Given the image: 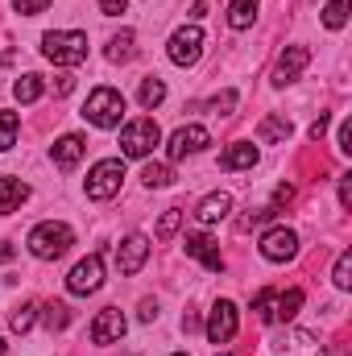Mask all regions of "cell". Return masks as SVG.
<instances>
[{
	"label": "cell",
	"mask_w": 352,
	"mask_h": 356,
	"mask_svg": "<svg viewBox=\"0 0 352 356\" xmlns=\"http://www.w3.org/2000/svg\"><path fill=\"white\" fill-rule=\"evenodd\" d=\"M294 133V124L286 120V116H265L262 124H257V137H262L265 145H278V141H286Z\"/></svg>",
	"instance_id": "cell-21"
},
{
	"label": "cell",
	"mask_w": 352,
	"mask_h": 356,
	"mask_svg": "<svg viewBox=\"0 0 352 356\" xmlns=\"http://www.w3.org/2000/svg\"><path fill=\"white\" fill-rule=\"evenodd\" d=\"M199 54H203V29H199V25H182L175 38H170V63L195 67Z\"/></svg>",
	"instance_id": "cell-8"
},
{
	"label": "cell",
	"mask_w": 352,
	"mask_h": 356,
	"mask_svg": "<svg viewBox=\"0 0 352 356\" xmlns=\"http://www.w3.org/2000/svg\"><path fill=\"white\" fill-rule=\"evenodd\" d=\"M42 91H46V83H42V75H33V71H29V75H21V79L13 83V95H17L21 104H33Z\"/></svg>",
	"instance_id": "cell-25"
},
{
	"label": "cell",
	"mask_w": 352,
	"mask_h": 356,
	"mask_svg": "<svg viewBox=\"0 0 352 356\" xmlns=\"http://www.w3.org/2000/svg\"><path fill=\"white\" fill-rule=\"evenodd\" d=\"M125 8H129V0H99V13L104 17H120Z\"/></svg>",
	"instance_id": "cell-37"
},
{
	"label": "cell",
	"mask_w": 352,
	"mask_h": 356,
	"mask_svg": "<svg viewBox=\"0 0 352 356\" xmlns=\"http://www.w3.org/2000/svg\"><path fill=\"white\" fill-rule=\"evenodd\" d=\"M0 356H4V340H0Z\"/></svg>",
	"instance_id": "cell-43"
},
{
	"label": "cell",
	"mask_w": 352,
	"mask_h": 356,
	"mask_svg": "<svg viewBox=\"0 0 352 356\" xmlns=\"http://www.w3.org/2000/svg\"><path fill=\"white\" fill-rule=\"evenodd\" d=\"M145 257H150V241L137 236V232L116 245V266H120V273H137V269L145 266Z\"/></svg>",
	"instance_id": "cell-13"
},
{
	"label": "cell",
	"mask_w": 352,
	"mask_h": 356,
	"mask_svg": "<svg viewBox=\"0 0 352 356\" xmlns=\"http://www.w3.org/2000/svg\"><path fill=\"white\" fill-rule=\"evenodd\" d=\"M232 211V195H224V191H216V195H207L199 207H195V216H199V224H216V220H224Z\"/></svg>",
	"instance_id": "cell-18"
},
{
	"label": "cell",
	"mask_w": 352,
	"mask_h": 356,
	"mask_svg": "<svg viewBox=\"0 0 352 356\" xmlns=\"http://www.w3.org/2000/svg\"><path fill=\"white\" fill-rule=\"evenodd\" d=\"M133 42H137L133 29H120V33L108 42V63H129V58H133Z\"/></svg>",
	"instance_id": "cell-24"
},
{
	"label": "cell",
	"mask_w": 352,
	"mask_h": 356,
	"mask_svg": "<svg viewBox=\"0 0 352 356\" xmlns=\"http://www.w3.org/2000/svg\"><path fill=\"white\" fill-rule=\"evenodd\" d=\"M253 162H257V145H249V141H237L220 154V170H249Z\"/></svg>",
	"instance_id": "cell-17"
},
{
	"label": "cell",
	"mask_w": 352,
	"mask_h": 356,
	"mask_svg": "<svg viewBox=\"0 0 352 356\" xmlns=\"http://www.w3.org/2000/svg\"><path fill=\"white\" fill-rule=\"evenodd\" d=\"M336 145H340V154H352V124H349V120L340 124V133H336Z\"/></svg>",
	"instance_id": "cell-38"
},
{
	"label": "cell",
	"mask_w": 352,
	"mask_h": 356,
	"mask_svg": "<svg viewBox=\"0 0 352 356\" xmlns=\"http://www.w3.org/2000/svg\"><path fill=\"white\" fill-rule=\"evenodd\" d=\"M154 315H158V302H154V298H145V302H141V319H145V323H150V319H154Z\"/></svg>",
	"instance_id": "cell-41"
},
{
	"label": "cell",
	"mask_w": 352,
	"mask_h": 356,
	"mask_svg": "<svg viewBox=\"0 0 352 356\" xmlns=\"http://www.w3.org/2000/svg\"><path fill=\"white\" fill-rule=\"evenodd\" d=\"M42 311H46V332H50V336L71 323V307H67V302H46Z\"/></svg>",
	"instance_id": "cell-26"
},
{
	"label": "cell",
	"mask_w": 352,
	"mask_h": 356,
	"mask_svg": "<svg viewBox=\"0 0 352 356\" xmlns=\"http://www.w3.org/2000/svg\"><path fill=\"white\" fill-rule=\"evenodd\" d=\"M71 245H75V232L67 224H54V220H46V224H38L29 232V253L38 261H58Z\"/></svg>",
	"instance_id": "cell-2"
},
{
	"label": "cell",
	"mask_w": 352,
	"mask_h": 356,
	"mask_svg": "<svg viewBox=\"0 0 352 356\" xmlns=\"http://www.w3.org/2000/svg\"><path fill=\"white\" fill-rule=\"evenodd\" d=\"M13 8H17L21 17H38V13L50 8V0H13Z\"/></svg>",
	"instance_id": "cell-34"
},
{
	"label": "cell",
	"mask_w": 352,
	"mask_h": 356,
	"mask_svg": "<svg viewBox=\"0 0 352 356\" xmlns=\"http://www.w3.org/2000/svg\"><path fill=\"white\" fill-rule=\"evenodd\" d=\"M232 108H237V91H224V95L211 99V112H216V116H228Z\"/></svg>",
	"instance_id": "cell-35"
},
{
	"label": "cell",
	"mask_w": 352,
	"mask_h": 356,
	"mask_svg": "<svg viewBox=\"0 0 352 356\" xmlns=\"http://www.w3.org/2000/svg\"><path fill=\"white\" fill-rule=\"evenodd\" d=\"M232 336H237V307L228 298H220L211 307V319H207V340L211 344H228Z\"/></svg>",
	"instance_id": "cell-11"
},
{
	"label": "cell",
	"mask_w": 352,
	"mask_h": 356,
	"mask_svg": "<svg viewBox=\"0 0 352 356\" xmlns=\"http://www.w3.org/2000/svg\"><path fill=\"white\" fill-rule=\"evenodd\" d=\"M220 356H228V353H220Z\"/></svg>",
	"instance_id": "cell-45"
},
{
	"label": "cell",
	"mask_w": 352,
	"mask_h": 356,
	"mask_svg": "<svg viewBox=\"0 0 352 356\" xmlns=\"http://www.w3.org/2000/svg\"><path fill=\"white\" fill-rule=\"evenodd\" d=\"M307 63H311V50H307V46H286L282 58H278V67H273V83H278V88L294 83V79L303 75Z\"/></svg>",
	"instance_id": "cell-12"
},
{
	"label": "cell",
	"mask_w": 352,
	"mask_h": 356,
	"mask_svg": "<svg viewBox=\"0 0 352 356\" xmlns=\"http://www.w3.org/2000/svg\"><path fill=\"white\" fill-rule=\"evenodd\" d=\"M120 182H125V162L120 158H104V162H95L88 175V195L95 203H104V199H112L116 191H120Z\"/></svg>",
	"instance_id": "cell-5"
},
{
	"label": "cell",
	"mask_w": 352,
	"mask_h": 356,
	"mask_svg": "<svg viewBox=\"0 0 352 356\" xmlns=\"http://www.w3.org/2000/svg\"><path fill=\"white\" fill-rule=\"evenodd\" d=\"M158 141H162V129L154 124V116H141V120L125 124V133H120V154H125V158H150Z\"/></svg>",
	"instance_id": "cell-4"
},
{
	"label": "cell",
	"mask_w": 352,
	"mask_h": 356,
	"mask_svg": "<svg viewBox=\"0 0 352 356\" xmlns=\"http://www.w3.org/2000/svg\"><path fill=\"white\" fill-rule=\"evenodd\" d=\"M253 17H257V0H232L228 4V25L232 29H249Z\"/></svg>",
	"instance_id": "cell-23"
},
{
	"label": "cell",
	"mask_w": 352,
	"mask_h": 356,
	"mask_svg": "<svg viewBox=\"0 0 352 356\" xmlns=\"http://www.w3.org/2000/svg\"><path fill=\"white\" fill-rule=\"evenodd\" d=\"M137 99H141V108L145 112H154L162 99H166V83L158 79V75H150V79H141V91H137Z\"/></svg>",
	"instance_id": "cell-22"
},
{
	"label": "cell",
	"mask_w": 352,
	"mask_h": 356,
	"mask_svg": "<svg viewBox=\"0 0 352 356\" xmlns=\"http://www.w3.org/2000/svg\"><path fill=\"white\" fill-rule=\"evenodd\" d=\"M125 116V95L116 88H95L83 104V120H91L95 129H116Z\"/></svg>",
	"instance_id": "cell-3"
},
{
	"label": "cell",
	"mask_w": 352,
	"mask_h": 356,
	"mask_svg": "<svg viewBox=\"0 0 352 356\" xmlns=\"http://www.w3.org/2000/svg\"><path fill=\"white\" fill-rule=\"evenodd\" d=\"M340 207H344V211L352 207V175L340 178Z\"/></svg>",
	"instance_id": "cell-39"
},
{
	"label": "cell",
	"mask_w": 352,
	"mask_h": 356,
	"mask_svg": "<svg viewBox=\"0 0 352 356\" xmlns=\"http://www.w3.org/2000/svg\"><path fill=\"white\" fill-rule=\"evenodd\" d=\"M125 336V315H120V307H104L99 315H95V323H91V340L95 344H116Z\"/></svg>",
	"instance_id": "cell-14"
},
{
	"label": "cell",
	"mask_w": 352,
	"mask_h": 356,
	"mask_svg": "<svg viewBox=\"0 0 352 356\" xmlns=\"http://www.w3.org/2000/svg\"><path fill=\"white\" fill-rule=\"evenodd\" d=\"M344 21H349V4H344V0H328L323 25H328V29H344Z\"/></svg>",
	"instance_id": "cell-29"
},
{
	"label": "cell",
	"mask_w": 352,
	"mask_h": 356,
	"mask_svg": "<svg viewBox=\"0 0 352 356\" xmlns=\"http://www.w3.org/2000/svg\"><path fill=\"white\" fill-rule=\"evenodd\" d=\"M323 133H328V116H319V120H315V124H311V141H319V137H323Z\"/></svg>",
	"instance_id": "cell-40"
},
{
	"label": "cell",
	"mask_w": 352,
	"mask_h": 356,
	"mask_svg": "<svg viewBox=\"0 0 352 356\" xmlns=\"http://www.w3.org/2000/svg\"><path fill=\"white\" fill-rule=\"evenodd\" d=\"M298 253V232L294 228H269L262 236V257L265 261H290Z\"/></svg>",
	"instance_id": "cell-10"
},
{
	"label": "cell",
	"mask_w": 352,
	"mask_h": 356,
	"mask_svg": "<svg viewBox=\"0 0 352 356\" xmlns=\"http://www.w3.org/2000/svg\"><path fill=\"white\" fill-rule=\"evenodd\" d=\"M33 323H38V302H21V307L13 311V319H8L13 332H29Z\"/></svg>",
	"instance_id": "cell-28"
},
{
	"label": "cell",
	"mask_w": 352,
	"mask_h": 356,
	"mask_svg": "<svg viewBox=\"0 0 352 356\" xmlns=\"http://www.w3.org/2000/svg\"><path fill=\"white\" fill-rule=\"evenodd\" d=\"M290 199H294V186H290V182H282V186L273 191V203H269V207L278 211V207H282V203H290Z\"/></svg>",
	"instance_id": "cell-36"
},
{
	"label": "cell",
	"mask_w": 352,
	"mask_h": 356,
	"mask_svg": "<svg viewBox=\"0 0 352 356\" xmlns=\"http://www.w3.org/2000/svg\"><path fill=\"white\" fill-rule=\"evenodd\" d=\"M332 282L340 286V290H352V253L344 249L340 257H336V269H332Z\"/></svg>",
	"instance_id": "cell-31"
},
{
	"label": "cell",
	"mask_w": 352,
	"mask_h": 356,
	"mask_svg": "<svg viewBox=\"0 0 352 356\" xmlns=\"http://www.w3.org/2000/svg\"><path fill=\"white\" fill-rule=\"evenodd\" d=\"M273 356H323V340L315 332H303V327H290L273 340Z\"/></svg>",
	"instance_id": "cell-6"
},
{
	"label": "cell",
	"mask_w": 352,
	"mask_h": 356,
	"mask_svg": "<svg viewBox=\"0 0 352 356\" xmlns=\"http://www.w3.org/2000/svg\"><path fill=\"white\" fill-rule=\"evenodd\" d=\"M298 307H303V290L298 286L294 290H278V298H273V323H290L298 315Z\"/></svg>",
	"instance_id": "cell-20"
},
{
	"label": "cell",
	"mask_w": 352,
	"mask_h": 356,
	"mask_svg": "<svg viewBox=\"0 0 352 356\" xmlns=\"http://www.w3.org/2000/svg\"><path fill=\"white\" fill-rule=\"evenodd\" d=\"M178 224H182V211H178V207H170V211L158 220V241H170V236L178 232Z\"/></svg>",
	"instance_id": "cell-33"
},
{
	"label": "cell",
	"mask_w": 352,
	"mask_h": 356,
	"mask_svg": "<svg viewBox=\"0 0 352 356\" xmlns=\"http://www.w3.org/2000/svg\"><path fill=\"white\" fill-rule=\"evenodd\" d=\"M211 145V137H207V129L203 124H182L170 133V145H166V154H170V162H182L186 154H199V149H207Z\"/></svg>",
	"instance_id": "cell-9"
},
{
	"label": "cell",
	"mask_w": 352,
	"mask_h": 356,
	"mask_svg": "<svg viewBox=\"0 0 352 356\" xmlns=\"http://www.w3.org/2000/svg\"><path fill=\"white\" fill-rule=\"evenodd\" d=\"M25 199H29V186H25L21 178H0V216L17 211Z\"/></svg>",
	"instance_id": "cell-19"
},
{
	"label": "cell",
	"mask_w": 352,
	"mask_h": 356,
	"mask_svg": "<svg viewBox=\"0 0 352 356\" xmlns=\"http://www.w3.org/2000/svg\"><path fill=\"white\" fill-rule=\"evenodd\" d=\"M17 112H0V154L4 149H13V141H17Z\"/></svg>",
	"instance_id": "cell-30"
},
{
	"label": "cell",
	"mask_w": 352,
	"mask_h": 356,
	"mask_svg": "<svg viewBox=\"0 0 352 356\" xmlns=\"http://www.w3.org/2000/svg\"><path fill=\"white\" fill-rule=\"evenodd\" d=\"M273 298H278V290H273V286L257 290V298H253V311L262 315V323H273Z\"/></svg>",
	"instance_id": "cell-32"
},
{
	"label": "cell",
	"mask_w": 352,
	"mask_h": 356,
	"mask_svg": "<svg viewBox=\"0 0 352 356\" xmlns=\"http://www.w3.org/2000/svg\"><path fill=\"white\" fill-rule=\"evenodd\" d=\"M141 182H145L150 191H158V186H170V182H175V170H170V166H162V162H150V166L141 170Z\"/></svg>",
	"instance_id": "cell-27"
},
{
	"label": "cell",
	"mask_w": 352,
	"mask_h": 356,
	"mask_svg": "<svg viewBox=\"0 0 352 356\" xmlns=\"http://www.w3.org/2000/svg\"><path fill=\"white\" fill-rule=\"evenodd\" d=\"M83 149H88V141H83L79 133H67V137H58V141H54L50 158H54V166H58V170H71V166L83 158Z\"/></svg>",
	"instance_id": "cell-16"
},
{
	"label": "cell",
	"mask_w": 352,
	"mask_h": 356,
	"mask_svg": "<svg viewBox=\"0 0 352 356\" xmlns=\"http://www.w3.org/2000/svg\"><path fill=\"white\" fill-rule=\"evenodd\" d=\"M186 257H195V261H203V266L211 269V273H220V269H224V257H220V249H216V241H211V236H203V232H195V236H186Z\"/></svg>",
	"instance_id": "cell-15"
},
{
	"label": "cell",
	"mask_w": 352,
	"mask_h": 356,
	"mask_svg": "<svg viewBox=\"0 0 352 356\" xmlns=\"http://www.w3.org/2000/svg\"><path fill=\"white\" fill-rule=\"evenodd\" d=\"M71 88H75V79H71V75H58V83H54V91H58V95H67Z\"/></svg>",
	"instance_id": "cell-42"
},
{
	"label": "cell",
	"mask_w": 352,
	"mask_h": 356,
	"mask_svg": "<svg viewBox=\"0 0 352 356\" xmlns=\"http://www.w3.org/2000/svg\"><path fill=\"white\" fill-rule=\"evenodd\" d=\"M99 286H104V257H99V253L83 257L79 266L67 273V290H71V294H95Z\"/></svg>",
	"instance_id": "cell-7"
},
{
	"label": "cell",
	"mask_w": 352,
	"mask_h": 356,
	"mask_svg": "<svg viewBox=\"0 0 352 356\" xmlns=\"http://www.w3.org/2000/svg\"><path fill=\"white\" fill-rule=\"evenodd\" d=\"M170 356H186V353H170Z\"/></svg>",
	"instance_id": "cell-44"
},
{
	"label": "cell",
	"mask_w": 352,
	"mask_h": 356,
	"mask_svg": "<svg viewBox=\"0 0 352 356\" xmlns=\"http://www.w3.org/2000/svg\"><path fill=\"white\" fill-rule=\"evenodd\" d=\"M42 54L50 63H58V67H79L88 58V33H79V29H54V33L42 38Z\"/></svg>",
	"instance_id": "cell-1"
}]
</instances>
